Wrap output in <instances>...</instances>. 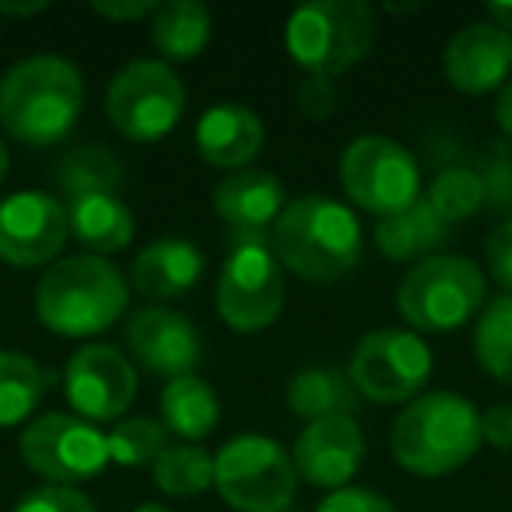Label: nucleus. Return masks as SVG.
<instances>
[{
	"mask_svg": "<svg viewBox=\"0 0 512 512\" xmlns=\"http://www.w3.org/2000/svg\"><path fill=\"white\" fill-rule=\"evenodd\" d=\"M15 512H99L92 498L81 495L78 488H60V484H43V488L29 491Z\"/></svg>",
	"mask_w": 512,
	"mask_h": 512,
	"instance_id": "473e14b6",
	"label": "nucleus"
},
{
	"mask_svg": "<svg viewBox=\"0 0 512 512\" xmlns=\"http://www.w3.org/2000/svg\"><path fill=\"white\" fill-rule=\"evenodd\" d=\"M358 400L362 397H358L348 372L330 369V365L302 369L288 383V407H292V414H299L306 421L351 418L358 411Z\"/></svg>",
	"mask_w": 512,
	"mask_h": 512,
	"instance_id": "b1692460",
	"label": "nucleus"
},
{
	"mask_svg": "<svg viewBox=\"0 0 512 512\" xmlns=\"http://www.w3.org/2000/svg\"><path fill=\"white\" fill-rule=\"evenodd\" d=\"M295 102H299V109L309 116V120H327L330 113H334L337 106V88L330 78H316V74H306L299 85V92H295Z\"/></svg>",
	"mask_w": 512,
	"mask_h": 512,
	"instance_id": "c9c22d12",
	"label": "nucleus"
},
{
	"mask_svg": "<svg viewBox=\"0 0 512 512\" xmlns=\"http://www.w3.org/2000/svg\"><path fill=\"white\" fill-rule=\"evenodd\" d=\"M64 393L78 418L85 421H116L137 393V372L123 351L113 344H85L67 358Z\"/></svg>",
	"mask_w": 512,
	"mask_h": 512,
	"instance_id": "4468645a",
	"label": "nucleus"
},
{
	"mask_svg": "<svg viewBox=\"0 0 512 512\" xmlns=\"http://www.w3.org/2000/svg\"><path fill=\"white\" fill-rule=\"evenodd\" d=\"M67 207L46 190H18L0 200V260L11 267H43L64 253Z\"/></svg>",
	"mask_w": 512,
	"mask_h": 512,
	"instance_id": "ddd939ff",
	"label": "nucleus"
},
{
	"mask_svg": "<svg viewBox=\"0 0 512 512\" xmlns=\"http://www.w3.org/2000/svg\"><path fill=\"white\" fill-rule=\"evenodd\" d=\"M341 186L362 211L390 214L421 200L418 158L386 134H362L341 155Z\"/></svg>",
	"mask_w": 512,
	"mask_h": 512,
	"instance_id": "9d476101",
	"label": "nucleus"
},
{
	"mask_svg": "<svg viewBox=\"0 0 512 512\" xmlns=\"http://www.w3.org/2000/svg\"><path fill=\"white\" fill-rule=\"evenodd\" d=\"M204 274V256L186 239H158L134 256L130 281L148 299H176L190 292Z\"/></svg>",
	"mask_w": 512,
	"mask_h": 512,
	"instance_id": "aec40b11",
	"label": "nucleus"
},
{
	"mask_svg": "<svg viewBox=\"0 0 512 512\" xmlns=\"http://www.w3.org/2000/svg\"><path fill=\"white\" fill-rule=\"evenodd\" d=\"M495 123H498V130L505 134V141H512V81H505V85L498 88Z\"/></svg>",
	"mask_w": 512,
	"mask_h": 512,
	"instance_id": "58836bf2",
	"label": "nucleus"
},
{
	"mask_svg": "<svg viewBox=\"0 0 512 512\" xmlns=\"http://www.w3.org/2000/svg\"><path fill=\"white\" fill-rule=\"evenodd\" d=\"M285 204L288 200L281 179L264 169L228 172L214 186V211H218V218L232 232V242L271 239Z\"/></svg>",
	"mask_w": 512,
	"mask_h": 512,
	"instance_id": "a211bd4d",
	"label": "nucleus"
},
{
	"mask_svg": "<svg viewBox=\"0 0 512 512\" xmlns=\"http://www.w3.org/2000/svg\"><path fill=\"white\" fill-rule=\"evenodd\" d=\"M428 204L446 225L463 221L484 207V183L470 165H442L428 190Z\"/></svg>",
	"mask_w": 512,
	"mask_h": 512,
	"instance_id": "c756f323",
	"label": "nucleus"
},
{
	"mask_svg": "<svg viewBox=\"0 0 512 512\" xmlns=\"http://www.w3.org/2000/svg\"><path fill=\"white\" fill-rule=\"evenodd\" d=\"M197 151L214 169H246L264 148V123L249 106L218 102L197 120Z\"/></svg>",
	"mask_w": 512,
	"mask_h": 512,
	"instance_id": "6ab92c4d",
	"label": "nucleus"
},
{
	"mask_svg": "<svg viewBox=\"0 0 512 512\" xmlns=\"http://www.w3.org/2000/svg\"><path fill=\"white\" fill-rule=\"evenodd\" d=\"M85 109V78L67 57L39 53L0 78V123L18 144L53 148L67 141Z\"/></svg>",
	"mask_w": 512,
	"mask_h": 512,
	"instance_id": "f257e3e1",
	"label": "nucleus"
},
{
	"mask_svg": "<svg viewBox=\"0 0 512 512\" xmlns=\"http://www.w3.org/2000/svg\"><path fill=\"white\" fill-rule=\"evenodd\" d=\"M53 183L67 193V200L85 197V193H116L123 186V165L113 151L99 144H78L60 155Z\"/></svg>",
	"mask_w": 512,
	"mask_h": 512,
	"instance_id": "a878e982",
	"label": "nucleus"
},
{
	"mask_svg": "<svg viewBox=\"0 0 512 512\" xmlns=\"http://www.w3.org/2000/svg\"><path fill=\"white\" fill-rule=\"evenodd\" d=\"M186 109V88L165 60H130L106 88V116L127 141L155 144L176 130Z\"/></svg>",
	"mask_w": 512,
	"mask_h": 512,
	"instance_id": "6e6552de",
	"label": "nucleus"
},
{
	"mask_svg": "<svg viewBox=\"0 0 512 512\" xmlns=\"http://www.w3.org/2000/svg\"><path fill=\"white\" fill-rule=\"evenodd\" d=\"M134 512H172V509H165L162 502H141V505H137Z\"/></svg>",
	"mask_w": 512,
	"mask_h": 512,
	"instance_id": "37998d69",
	"label": "nucleus"
},
{
	"mask_svg": "<svg viewBox=\"0 0 512 512\" xmlns=\"http://www.w3.org/2000/svg\"><path fill=\"white\" fill-rule=\"evenodd\" d=\"M214 488L235 512H285L299 474L285 446L267 435H235L214 456Z\"/></svg>",
	"mask_w": 512,
	"mask_h": 512,
	"instance_id": "0eeeda50",
	"label": "nucleus"
},
{
	"mask_svg": "<svg viewBox=\"0 0 512 512\" xmlns=\"http://www.w3.org/2000/svg\"><path fill=\"white\" fill-rule=\"evenodd\" d=\"M512 36L495 22H470L446 43L442 74L463 95H488L509 81Z\"/></svg>",
	"mask_w": 512,
	"mask_h": 512,
	"instance_id": "dca6fc26",
	"label": "nucleus"
},
{
	"mask_svg": "<svg viewBox=\"0 0 512 512\" xmlns=\"http://www.w3.org/2000/svg\"><path fill=\"white\" fill-rule=\"evenodd\" d=\"M390 449L411 474L442 477L481 449V414L460 393H421L393 421Z\"/></svg>",
	"mask_w": 512,
	"mask_h": 512,
	"instance_id": "20e7f679",
	"label": "nucleus"
},
{
	"mask_svg": "<svg viewBox=\"0 0 512 512\" xmlns=\"http://www.w3.org/2000/svg\"><path fill=\"white\" fill-rule=\"evenodd\" d=\"M376 43V11L365 0H313L292 11L285 46L295 64L316 78L351 71Z\"/></svg>",
	"mask_w": 512,
	"mask_h": 512,
	"instance_id": "39448f33",
	"label": "nucleus"
},
{
	"mask_svg": "<svg viewBox=\"0 0 512 512\" xmlns=\"http://www.w3.org/2000/svg\"><path fill=\"white\" fill-rule=\"evenodd\" d=\"M46 393V372L22 351H0V428H15L32 418Z\"/></svg>",
	"mask_w": 512,
	"mask_h": 512,
	"instance_id": "bb28decb",
	"label": "nucleus"
},
{
	"mask_svg": "<svg viewBox=\"0 0 512 512\" xmlns=\"http://www.w3.org/2000/svg\"><path fill=\"white\" fill-rule=\"evenodd\" d=\"M484 256H488V271L495 285H502L505 295H512V218L491 228L488 242H484Z\"/></svg>",
	"mask_w": 512,
	"mask_h": 512,
	"instance_id": "72a5a7b5",
	"label": "nucleus"
},
{
	"mask_svg": "<svg viewBox=\"0 0 512 512\" xmlns=\"http://www.w3.org/2000/svg\"><path fill=\"white\" fill-rule=\"evenodd\" d=\"M362 225L355 211L327 193H306L285 204L271 232L281 267L313 285H334L362 260Z\"/></svg>",
	"mask_w": 512,
	"mask_h": 512,
	"instance_id": "f03ea898",
	"label": "nucleus"
},
{
	"mask_svg": "<svg viewBox=\"0 0 512 512\" xmlns=\"http://www.w3.org/2000/svg\"><path fill=\"white\" fill-rule=\"evenodd\" d=\"M316 512H397L393 509L390 498L376 495L369 488H341V491H330Z\"/></svg>",
	"mask_w": 512,
	"mask_h": 512,
	"instance_id": "f704fd0d",
	"label": "nucleus"
},
{
	"mask_svg": "<svg viewBox=\"0 0 512 512\" xmlns=\"http://www.w3.org/2000/svg\"><path fill=\"white\" fill-rule=\"evenodd\" d=\"M484 183V207L512 218V141H491L477 165Z\"/></svg>",
	"mask_w": 512,
	"mask_h": 512,
	"instance_id": "2f4dec72",
	"label": "nucleus"
},
{
	"mask_svg": "<svg viewBox=\"0 0 512 512\" xmlns=\"http://www.w3.org/2000/svg\"><path fill=\"white\" fill-rule=\"evenodd\" d=\"M449 225L432 211L425 197L414 200L411 207L390 214V218H379L376 225V249L393 260V264H421L428 256H435V249L446 242Z\"/></svg>",
	"mask_w": 512,
	"mask_h": 512,
	"instance_id": "4be33fe9",
	"label": "nucleus"
},
{
	"mask_svg": "<svg viewBox=\"0 0 512 512\" xmlns=\"http://www.w3.org/2000/svg\"><path fill=\"white\" fill-rule=\"evenodd\" d=\"M365 460V435L355 418L309 421L292 446L295 474L313 488L341 491Z\"/></svg>",
	"mask_w": 512,
	"mask_h": 512,
	"instance_id": "2eb2a0df",
	"label": "nucleus"
},
{
	"mask_svg": "<svg viewBox=\"0 0 512 512\" xmlns=\"http://www.w3.org/2000/svg\"><path fill=\"white\" fill-rule=\"evenodd\" d=\"M109 460L120 467H148L169 446V432L155 418H123L106 432Z\"/></svg>",
	"mask_w": 512,
	"mask_h": 512,
	"instance_id": "7c9ffc66",
	"label": "nucleus"
},
{
	"mask_svg": "<svg viewBox=\"0 0 512 512\" xmlns=\"http://www.w3.org/2000/svg\"><path fill=\"white\" fill-rule=\"evenodd\" d=\"M130 288L106 256H64L36 285V316L60 337H95L123 316Z\"/></svg>",
	"mask_w": 512,
	"mask_h": 512,
	"instance_id": "7ed1b4c3",
	"label": "nucleus"
},
{
	"mask_svg": "<svg viewBox=\"0 0 512 512\" xmlns=\"http://www.w3.org/2000/svg\"><path fill=\"white\" fill-rule=\"evenodd\" d=\"M211 39V11L200 0H169L151 15V43L165 64H190Z\"/></svg>",
	"mask_w": 512,
	"mask_h": 512,
	"instance_id": "5701e85b",
	"label": "nucleus"
},
{
	"mask_svg": "<svg viewBox=\"0 0 512 512\" xmlns=\"http://www.w3.org/2000/svg\"><path fill=\"white\" fill-rule=\"evenodd\" d=\"M127 344L148 372L165 379L190 376L200 362V334L183 313L165 306L137 309L127 323Z\"/></svg>",
	"mask_w": 512,
	"mask_h": 512,
	"instance_id": "f3484780",
	"label": "nucleus"
},
{
	"mask_svg": "<svg viewBox=\"0 0 512 512\" xmlns=\"http://www.w3.org/2000/svg\"><path fill=\"white\" fill-rule=\"evenodd\" d=\"M18 449H22V460L32 474L46 477L60 488L92 481L109 463L106 432L92 421L78 418V414L60 411L29 421Z\"/></svg>",
	"mask_w": 512,
	"mask_h": 512,
	"instance_id": "f8f14e48",
	"label": "nucleus"
},
{
	"mask_svg": "<svg viewBox=\"0 0 512 512\" xmlns=\"http://www.w3.org/2000/svg\"><path fill=\"white\" fill-rule=\"evenodd\" d=\"M151 470H155V484L165 495H200L214 484V456L197 442L165 446L162 456L151 463Z\"/></svg>",
	"mask_w": 512,
	"mask_h": 512,
	"instance_id": "c85d7f7f",
	"label": "nucleus"
},
{
	"mask_svg": "<svg viewBox=\"0 0 512 512\" xmlns=\"http://www.w3.org/2000/svg\"><path fill=\"white\" fill-rule=\"evenodd\" d=\"M95 15L109 18V22H141V18H151L158 11L155 0H95L92 4Z\"/></svg>",
	"mask_w": 512,
	"mask_h": 512,
	"instance_id": "4c0bfd02",
	"label": "nucleus"
},
{
	"mask_svg": "<svg viewBox=\"0 0 512 512\" xmlns=\"http://www.w3.org/2000/svg\"><path fill=\"white\" fill-rule=\"evenodd\" d=\"M39 11H46V4H0V15H39Z\"/></svg>",
	"mask_w": 512,
	"mask_h": 512,
	"instance_id": "a19ab883",
	"label": "nucleus"
},
{
	"mask_svg": "<svg viewBox=\"0 0 512 512\" xmlns=\"http://www.w3.org/2000/svg\"><path fill=\"white\" fill-rule=\"evenodd\" d=\"M484 292L488 281L474 260L435 253L404 274L397 288V309L414 330L446 334L481 313Z\"/></svg>",
	"mask_w": 512,
	"mask_h": 512,
	"instance_id": "423d86ee",
	"label": "nucleus"
},
{
	"mask_svg": "<svg viewBox=\"0 0 512 512\" xmlns=\"http://www.w3.org/2000/svg\"><path fill=\"white\" fill-rule=\"evenodd\" d=\"M4 176H8V144L0 137V183H4Z\"/></svg>",
	"mask_w": 512,
	"mask_h": 512,
	"instance_id": "79ce46f5",
	"label": "nucleus"
},
{
	"mask_svg": "<svg viewBox=\"0 0 512 512\" xmlns=\"http://www.w3.org/2000/svg\"><path fill=\"white\" fill-rule=\"evenodd\" d=\"M474 358L491 379L512 386V295H498L481 309L474 327Z\"/></svg>",
	"mask_w": 512,
	"mask_h": 512,
	"instance_id": "cd10ccee",
	"label": "nucleus"
},
{
	"mask_svg": "<svg viewBox=\"0 0 512 512\" xmlns=\"http://www.w3.org/2000/svg\"><path fill=\"white\" fill-rule=\"evenodd\" d=\"M348 376L372 404H411L432 376V348L414 330L379 327L355 344Z\"/></svg>",
	"mask_w": 512,
	"mask_h": 512,
	"instance_id": "9b49d317",
	"label": "nucleus"
},
{
	"mask_svg": "<svg viewBox=\"0 0 512 512\" xmlns=\"http://www.w3.org/2000/svg\"><path fill=\"white\" fill-rule=\"evenodd\" d=\"M285 512H306V509H295V505H292V509H285Z\"/></svg>",
	"mask_w": 512,
	"mask_h": 512,
	"instance_id": "c03bdc74",
	"label": "nucleus"
},
{
	"mask_svg": "<svg viewBox=\"0 0 512 512\" xmlns=\"http://www.w3.org/2000/svg\"><path fill=\"white\" fill-rule=\"evenodd\" d=\"M221 404L218 393L211 390L207 379H200L197 372L190 376L169 379L162 390V425L165 432H176L179 439H207L218 428Z\"/></svg>",
	"mask_w": 512,
	"mask_h": 512,
	"instance_id": "393cba45",
	"label": "nucleus"
},
{
	"mask_svg": "<svg viewBox=\"0 0 512 512\" xmlns=\"http://www.w3.org/2000/svg\"><path fill=\"white\" fill-rule=\"evenodd\" d=\"M67 228L92 256L120 253L134 242V214L116 193H85L67 200Z\"/></svg>",
	"mask_w": 512,
	"mask_h": 512,
	"instance_id": "412c9836",
	"label": "nucleus"
},
{
	"mask_svg": "<svg viewBox=\"0 0 512 512\" xmlns=\"http://www.w3.org/2000/svg\"><path fill=\"white\" fill-rule=\"evenodd\" d=\"M481 439L498 453L512 449V404H491L481 414Z\"/></svg>",
	"mask_w": 512,
	"mask_h": 512,
	"instance_id": "e433bc0d",
	"label": "nucleus"
},
{
	"mask_svg": "<svg viewBox=\"0 0 512 512\" xmlns=\"http://www.w3.org/2000/svg\"><path fill=\"white\" fill-rule=\"evenodd\" d=\"M221 323L239 334L271 327L285 309V267L274 256L271 239L232 242L214 292Z\"/></svg>",
	"mask_w": 512,
	"mask_h": 512,
	"instance_id": "1a4fd4ad",
	"label": "nucleus"
},
{
	"mask_svg": "<svg viewBox=\"0 0 512 512\" xmlns=\"http://www.w3.org/2000/svg\"><path fill=\"white\" fill-rule=\"evenodd\" d=\"M488 18L498 25V29L512 36V4H488Z\"/></svg>",
	"mask_w": 512,
	"mask_h": 512,
	"instance_id": "ea45409f",
	"label": "nucleus"
}]
</instances>
